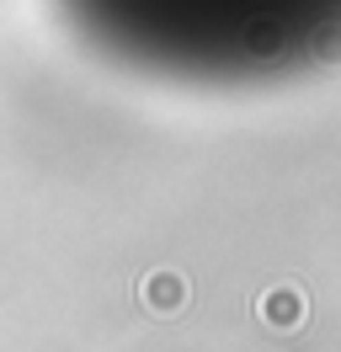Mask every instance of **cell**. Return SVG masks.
Instances as JSON below:
<instances>
[{
    "mask_svg": "<svg viewBox=\"0 0 341 352\" xmlns=\"http://www.w3.org/2000/svg\"><path fill=\"white\" fill-rule=\"evenodd\" d=\"M144 305L155 315H176V309L187 305V278L182 272H149L144 278Z\"/></svg>",
    "mask_w": 341,
    "mask_h": 352,
    "instance_id": "6da1fadb",
    "label": "cell"
},
{
    "mask_svg": "<svg viewBox=\"0 0 341 352\" xmlns=\"http://www.w3.org/2000/svg\"><path fill=\"white\" fill-rule=\"evenodd\" d=\"M261 315H267V326H277V331L304 326V294H294V288H272V294L261 299Z\"/></svg>",
    "mask_w": 341,
    "mask_h": 352,
    "instance_id": "7a4b0ae2",
    "label": "cell"
}]
</instances>
